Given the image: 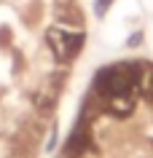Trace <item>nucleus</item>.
I'll return each mask as SVG.
<instances>
[{"mask_svg":"<svg viewBox=\"0 0 153 158\" xmlns=\"http://www.w3.org/2000/svg\"><path fill=\"white\" fill-rule=\"evenodd\" d=\"M142 81V64L137 62H121V64L102 67L94 78V89L102 94V99L121 97V94H134Z\"/></svg>","mask_w":153,"mask_h":158,"instance_id":"nucleus-1","label":"nucleus"},{"mask_svg":"<svg viewBox=\"0 0 153 158\" xmlns=\"http://www.w3.org/2000/svg\"><path fill=\"white\" fill-rule=\"evenodd\" d=\"M83 40H86L83 32H67V30H59V27H51L49 32H46V43L51 46V51L57 54L59 62L73 59L78 51H81Z\"/></svg>","mask_w":153,"mask_h":158,"instance_id":"nucleus-2","label":"nucleus"},{"mask_svg":"<svg viewBox=\"0 0 153 158\" xmlns=\"http://www.w3.org/2000/svg\"><path fill=\"white\" fill-rule=\"evenodd\" d=\"M86 145H89V131H86V121L81 118V123L75 126V131L70 134L67 145H65V156L67 158H78L86 150Z\"/></svg>","mask_w":153,"mask_h":158,"instance_id":"nucleus-3","label":"nucleus"},{"mask_svg":"<svg viewBox=\"0 0 153 158\" xmlns=\"http://www.w3.org/2000/svg\"><path fill=\"white\" fill-rule=\"evenodd\" d=\"M105 110L113 113V115H129L132 110H134V99H132V94H121V97H110V99H105Z\"/></svg>","mask_w":153,"mask_h":158,"instance_id":"nucleus-4","label":"nucleus"},{"mask_svg":"<svg viewBox=\"0 0 153 158\" xmlns=\"http://www.w3.org/2000/svg\"><path fill=\"white\" fill-rule=\"evenodd\" d=\"M108 6H110V0H97V14H102Z\"/></svg>","mask_w":153,"mask_h":158,"instance_id":"nucleus-5","label":"nucleus"},{"mask_svg":"<svg viewBox=\"0 0 153 158\" xmlns=\"http://www.w3.org/2000/svg\"><path fill=\"white\" fill-rule=\"evenodd\" d=\"M151 86H153V70H151Z\"/></svg>","mask_w":153,"mask_h":158,"instance_id":"nucleus-6","label":"nucleus"}]
</instances>
